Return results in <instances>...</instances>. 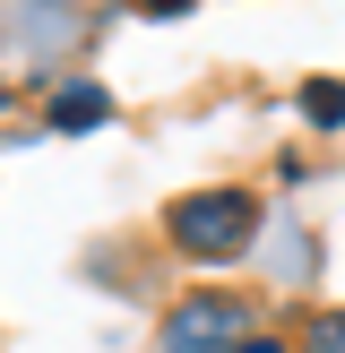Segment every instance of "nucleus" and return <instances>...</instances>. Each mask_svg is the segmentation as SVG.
<instances>
[{
	"instance_id": "20e7f679",
	"label": "nucleus",
	"mask_w": 345,
	"mask_h": 353,
	"mask_svg": "<svg viewBox=\"0 0 345 353\" xmlns=\"http://www.w3.org/2000/svg\"><path fill=\"white\" fill-rule=\"evenodd\" d=\"M302 121H319V130H337V121H345V86H302Z\"/></svg>"
},
{
	"instance_id": "423d86ee",
	"label": "nucleus",
	"mask_w": 345,
	"mask_h": 353,
	"mask_svg": "<svg viewBox=\"0 0 345 353\" xmlns=\"http://www.w3.org/2000/svg\"><path fill=\"white\" fill-rule=\"evenodd\" d=\"M233 353H285V345H268V336H241V345H233Z\"/></svg>"
},
{
	"instance_id": "f03ea898",
	"label": "nucleus",
	"mask_w": 345,
	"mask_h": 353,
	"mask_svg": "<svg viewBox=\"0 0 345 353\" xmlns=\"http://www.w3.org/2000/svg\"><path fill=\"white\" fill-rule=\"evenodd\" d=\"M241 345V302L233 293H190L164 319V353H233Z\"/></svg>"
},
{
	"instance_id": "39448f33",
	"label": "nucleus",
	"mask_w": 345,
	"mask_h": 353,
	"mask_svg": "<svg viewBox=\"0 0 345 353\" xmlns=\"http://www.w3.org/2000/svg\"><path fill=\"white\" fill-rule=\"evenodd\" d=\"M310 353H345V310H319L310 319Z\"/></svg>"
},
{
	"instance_id": "f257e3e1",
	"label": "nucleus",
	"mask_w": 345,
	"mask_h": 353,
	"mask_svg": "<svg viewBox=\"0 0 345 353\" xmlns=\"http://www.w3.org/2000/svg\"><path fill=\"white\" fill-rule=\"evenodd\" d=\"M250 233H259V207L241 199V190H199V199L172 207V241H181V250H199V259L241 250Z\"/></svg>"
},
{
	"instance_id": "7ed1b4c3",
	"label": "nucleus",
	"mask_w": 345,
	"mask_h": 353,
	"mask_svg": "<svg viewBox=\"0 0 345 353\" xmlns=\"http://www.w3.org/2000/svg\"><path fill=\"white\" fill-rule=\"evenodd\" d=\"M95 121H112V95H103V86H61V95H52V130H95Z\"/></svg>"
}]
</instances>
